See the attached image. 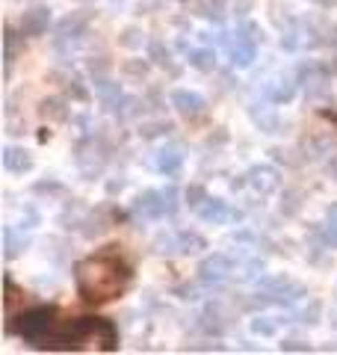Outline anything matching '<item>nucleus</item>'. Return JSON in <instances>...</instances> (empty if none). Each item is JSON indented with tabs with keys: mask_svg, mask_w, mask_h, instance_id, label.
I'll return each instance as SVG.
<instances>
[{
	"mask_svg": "<svg viewBox=\"0 0 337 355\" xmlns=\"http://www.w3.org/2000/svg\"><path fill=\"white\" fill-rule=\"evenodd\" d=\"M329 219H331V222L337 225V204H334V207H329Z\"/></svg>",
	"mask_w": 337,
	"mask_h": 355,
	"instance_id": "nucleus-13",
	"label": "nucleus"
},
{
	"mask_svg": "<svg viewBox=\"0 0 337 355\" xmlns=\"http://www.w3.org/2000/svg\"><path fill=\"white\" fill-rule=\"evenodd\" d=\"M281 349H293V352H305L308 347H296V343H281Z\"/></svg>",
	"mask_w": 337,
	"mask_h": 355,
	"instance_id": "nucleus-12",
	"label": "nucleus"
},
{
	"mask_svg": "<svg viewBox=\"0 0 337 355\" xmlns=\"http://www.w3.org/2000/svg\"><path fill=\"white\" fill-rule=\"evenodd\" d=\"M21 27H24V33H45L48 30V9H30L21 21Z\"/></svg>",
	"mask_w": 337,
	"mask_h": 355,
	"instance_id": "nucleus-6",
	"label": "nucleus"
},
{
	"mask_svg": "<svg viewBox=\"0 0 337 355\" xmlns=\"http://www.w3.org/2000/svg\"><path fill=\"white\" fill-rule=\"evenodd\" d=\"M128 285H131V267L115 252V246L77 264V287L86 302H107L119 296Z\"/></svg>",
	"mask_w": 337,
	"mask_h": 355,
	"instance_id": "nucleus-1",
	"label": "nucleus"
},
{
	"mask_svg": "<svg viewBox=\"0 0 337 355\" xmlns=\"http://www.w3.org/2000/svg\"><path fill=\"white\" fill-rule=\"evenodd\" d=\"M202 219H207V222H225L228 219V207L225 202H207V207H202Z\"/></svg>",
	"mask_w": 337,
	"mask_h": 355,
	"instance_id": "nucleus-9",
	"label": "nucleus"
},
{
	"mask_svg": "<svg viewBox=\"0 0 337 355\" xmlns=\"http://www.w3.org/2000/svg\"><path fill=\"white\" fill-rule=\"evenodd\" d=\"M136 211L139 213H145V216H163V213H168V202H166V193H154V190H148V193H142L139 198H136Z\"/></svg>",
	"mask_w": 337,
	"mask_h": 355,
	"instance_id": "nucleus-2",
	"label": "nucleus"
},
{
	"mask_svg": "<svg viewBox=\"0 0 337 355\" xmlns=\"http://www.w3.org/2000/svg\"><path fill=\"white\" fill-rule=\"evenodd\" d=\"M189 62H193V66L195 68H202V71H210V68H213V50H195V54H193V59H189Z\"/></svg>",
	"mask_w": 337,
	"mask_h": 355,
	"instance_id": "nucleus-10",
	"label": "nucleus"
},
{
	"mask_svg": "<svg viewBox=\"0 0 337 355\" xmlns=\"http://www.w3.org/2000/svg\"><path fill=\"white\" fill-rule=\"evenodd\" d=\"M3 166L9 172H27L30 166H33V160L27 157V151H21V148H6L3 154Z\"/></svg>",
	"mask_w": 337,
	"mask_h": 355,
	"instance_id": "nucleus-7",
	"label": "nucleus"
},
{
	"mask_svg": "<svg viewBox=\"0 0 337 355\" xmlns=\"http://www.w3.org/2000/svg\"><path fill=\"white\" fill-rule=\"evenodd\" d=\"M181 166H184L181 148H177V145H166V148L160 151V157H157V169L166 172V175H175Z\"/></svg>",
	"mask_w": 337,
	"mask_h": 355,
	"instance_id": "nucleus-5",
	"label": "nucleus"
},
{
	"mask_svg": "<svg viewBox=\"0 0 337 355\" xmlns=\"http://www.w3.org/2000/svg\"><path fill=\"white\" fill-rule=\"evenodd\" d=\"M231 269H234V264H231V258L228 255H213V258H207L204 264H202V278H213V281H219V278H225Z\"/></svg>",
	"mask_w": 337,
	"mask_h": 355,
	"instance_id": "nucleus-4",
	"label": "nucleus"
},
{
	"mask_svg": "<svg viewBox=\"0 0 337 355\" xmlns=\"http://www.w3.org/2000/svg\"><path fill=\"white\" fill-rule=\"evenodd\" d=\"M251 329H255V335H276V326L267 320H255L251 323Z\"/></svg>",
	"mask_w": 337,
	"mask_h": 355,
	"instance_id": "nucleus-11",
	"label": "nucleus"
},
{
	"mask_svg": "<svg viewBox=\"0 0 337 355\" xmlns=\"http://www.w3.org/2000/svg\"><path fill=\"white\" fill-rule=\"evenodd\" d=\"M172 104L177 107V113H184V116H198V113L204 110V98L195 95V92H184V89L172 92Z\"/></svg>",
	"mask_w": 337,
	"mask_h": 355,
	"instance_id": "nucleus-3",
	"label": "nucleus"
},
{
	"mask_svg": "<svg viewBox=\"0 0 337 355\" xmlns=\"http://www.w3.org/2000/svg\"><path fill=\"white\" fill-rule=\"evenodd\" d=\"M251 175H255V178H251V181H255V186H258L260 193H269L272 186L278 184V181H276V172H272L269 166H260V169H255Z\"/></svg>",
	"mask_w": 337,
	"mask_h": 355,
	"instance_id": "nucleus-8",
	"label": "nucleus"
}]
</instances>
